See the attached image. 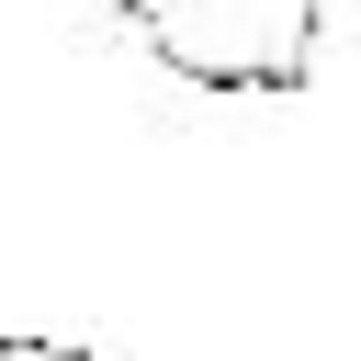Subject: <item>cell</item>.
<instances>
[{"instance_id":"cell-2","label":"cell","mask_w":361,"mask_h":361,"mask_svg":"<svg viewBox=\"0 0 361 361\" xmlns=\"http://www.w3.org/2000/svg\"><path fill=\"white\" fill-rule=\"evenodd\" d=\"M0 361H90V350H68V338H0Z\"/></svg>"},{"instance_id":"cell-1","label":"cell","mask_w":361,"mask_h":361,"mask_svg":"<svg viewBox=\"0 0 361 361\" xmlns=\"http://www.w3.org/2000/svg\"><path fill=\"white\" fill-rule=\"evenodd\" d=\"M113 11L180 90H226V102L305 90L327 45V0H113Z\"/></svg>"}]
</instances>
